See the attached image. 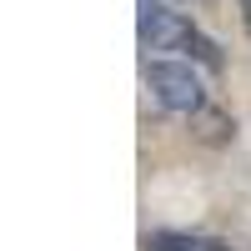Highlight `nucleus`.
<instances>
[{"instance_id": "obj_2", "label": "nucleus", "mask_w": 251, "mask_h": 251, "mask_svg": "<svg viewBox=\"0 0 251 251\" xmlns=\"http://www.w3.org/2000/svg\"><path fill=\"white\" fill-rule=\"evenodd\" d=\"M196 25L186 15H176L161 0H141V46L146 50H191L196 46Z\"/></svg>"}, {"instance_id": "obj_4", "label": "nucleus", "mask_w": 251, "mask_h": 251, "mask_svg": "<svg viewBox=\"0 0 251 251\" xmlns=\"http://www.w3.org/2000/svg\"><path fill=\"white\" fill-rule=\"evenodd\" d=\"M196 236H186V231H146L141 236V251H191Z\"/></svg>"}, {"instance_id": "obj_1", "label": "nucleus", "mask_w": 251, "mask_h": 251, "mask_svg": "<svg viewBox=\"0 0 251 251\" xmlns=\"http://www.w3.org/2000/svg\"><path fill=\"white\" fill-rule=\"evenodd\" d=\"M146 91L161 111H176V116H196L206 111V86H201V71L191 60H146Z\"/></svg>"}, {"instance_id": "obj_5", "label": "nucleus", "mask_w": 251, "mask_h": 251, "mask_svg": "<svg viewBox=\"0 0 251 251\" xmlns=\"http://www.w3.org/2000/svg\"><path fill=\"white\" fill-rule=\"evenodd\" d=\"M191 251H231V246H221V241H201V236H196V246H191Z\"/></svg>"}, {"instance_id": "obj_3", "label": "nucleus", "mask_w": 251, "mask_h": 251, "mask_svg": "<svg viewBox=\"0 0 251 251\" xmlns=\"http://www.w3.org/2000/svg\"><path fill=\"white\" fill-rule=\"evenodd\" d=\"M191 121H196V136H201L206 146H221V141H231V136H236V121H231V116H221V111H211V106L196 111Z\"/></svg>"}]
</instances>
